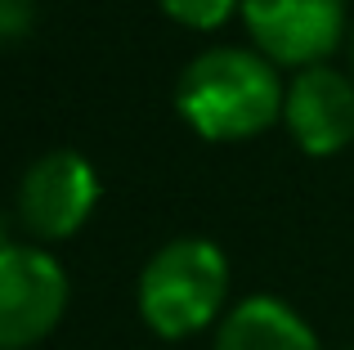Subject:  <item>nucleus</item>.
Returning a JSON list of instances; mask_svg holds the SVG:
<instances>
[{
	"mask_svg": "<svg viewBox=\"0 0 354 350\" xmlns=\"http://www.w3.org/2000/svg\"><path fill=\"white\" fill-rule=\"evenodd\" d=\"M216 350H319V337L287 301L247 297L220 319Z\"/></svg>",
	"mask_w": 354,
	"mask_h": 350,
	"instance_id": "nucleus-7",
	"label": "nucleus"
},
{
	"mask_svg": "<svg viewBox=\"0 0 354 350\" xmlns=\"http://www.w3.org/2000/svg\"><path fill=\"white\" fill-rule=\"evenodd\" d=\"M99 207V175L81 153L54 149L36 158L18 184V220L32 238L59 243L72 238Z\"/></svg>",
	"mask_w": 354,
	"mask_h": 350,
	"instance_id": "nucleus-4",
	"label": "nucleus"
},
{
	"mask_svg": "<svg viewBox=\"0 0 354 350\" xmlns=\"http://www.w3.org/2000/svg\"><path fill=\"white\" fill-rule=\"evenodd\" d=\"M68 270L45 247H0V350H27L59 328L68 310Z\"/></svg>",
	"mask_w": 354,
	"mask_h": 350,
	"instance_id": "nucleus-3",
	"label": "nucleus"
},
{
	"mask_svg": "<svg viewBox=\"0 0 354 350\" xmlns=\"http://www.w3.org/2000/svg\"><path fill=\"white\" fill-rule=\"evenodd\" d=\"M283 104L287 86L278 81L274 63L238 45L202 50L175 86L180 117L211 144H238L269 131L283 117Z\"/></svg>",
	"mask_w": 354,
	"mask_h": 350,
	"instance_id": "nucleus-1",
	"label": "nucleus"
},
{
	"mask_svg": "<svg viewBox=\"0 0 354 350\" xmlns=\"http://www.w3.org/2000/svg\"><path fill=\"white\" fill-rule=\"evenodd\" d=\"M229 297V261L207 238H175L139 274V319L166 342L211 328Z\"/></svg>",
	"mask_w": 354,
	"mask_h": 350,
	"instance_id": "nucleus-2",
	"label": "nucleus"
},
{
	"mask_svg": "<svg viewBox=\"0 0 354 350\" xmlns=\"http://www.w3.org/2000/svg\"><path fill=\"white\" fill-rule=\"evenodd\" d=\"M283 122L310 158L341 153L346 144H354V77L328 68V63L305 68L287 86Z\"/></svg>",
	"mask_w": 354,
	"mask_h": 350,
	"instance_id": "nucleus-6",
	"label": "nucleus"
},
{
	"mask_svg": "<svg viewBox=\"0 0 354 350\" xmlns=\"http://www.w3.org/2000/svg\"><path fill=\"white\" fill-rule=\"evenodd\" d=\"M350 72H354V32H350Z\"/></svg>",
	"mask_w": 354,
	"mask_h": 350,
	"instance_id": "nucleus-10",
	"label": "nucleus"
},
{
	"mask_svg": "<svg viewBox=\"0 0 354 350\" xmlns=\"http://www.w3.org/2000/svg\"><path fill=\"white\" fill-rule=\"evenodd\" d=\"M166 9V18H175L180 27H193V32H216V27L229 23V14L242 9V0H157Z\"/></svg>",
	"mask_w": 354,
	"mask_h": 350,
	"instance_id": "nucleus-8",
	"label": "nucleus"
},
{
	"mask_svg": "<svg viewBox=\"0 0 354 350\" xmlns=\"http://www.w3.org/2000/svg\"><path fill=\"white\" fill-rule=\"evenodd\" d=\"M350 350H354V346H350Z\"/></svg>",
	"mask_w": 354,
	"mask_h": 350,
	"instance_id": "nucleus-11",
	"label": "nucleus"
},
{
	"mask_svg": "<svg viewBox=\"0 0 354 350\" xmlns=\"http://www.w3.org/2000/svg\"><path fill=\"white\" fill-rule=\"evenodd\" d=\"M256 50L283 68H319L346 36V0H242Z\"/></svg>",
	"mask_w": 354,
	"mask_h": 350,
	"instance_id": "nucleus-5",
	"label": "nucleus"
},
{
	"mask_svg": "<svg viewBox=\"0 0 354 350\" xmlns=\"http://www.w3.org/2000/svg\"><path fill=\"white\" fill-rule=\"evenodd\" d=\"M32 27V0H0V45H14Z\"/></svg>",
	"mask_w": 354,
	"mask_h": 350,
	"instance_id": "nucleus-9",
	"label": "nucleus"
}]
</instances>
